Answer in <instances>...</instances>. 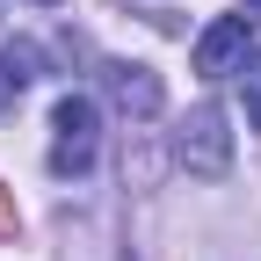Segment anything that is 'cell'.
Wrapping results in <instances>:
<instances>
[{
    "label": "cell",
    "instance_id": "obj_1",
    "mask_svg": "<svg viewBox=\"0 0 261 261\" xmlns=\"http://www.w3.org/2000/svg\"><path fill=\"white\" fill-rule=\"evenodd\" d=\"M174 160H181L189 174H203V181H218L225 167H232V130H225V109H218V102H196V109L181 116Z\"/></svg>",
    "mask_w": 261,
    "mask_h": 261
},
{
    "label": "cell",
    "instance_id": "obj_2",
    "mask_svg": "<svg viewBox=\"0 0 261 261\" xmlns=\"http://www.w3.org/2000/svg\"><path fill=\"white\" fill-rule=\"evenodd\" d=\"M94 130H102V116H94L87 94H65V102L51 109V174L73 181L94 167Z\"/></svg>",
    "mask_w": 261,
    "mask_h": 261
},
{
    "label": "cell",
    "instance_id": "obj_3",
    "mask_svg": "<svg viewBox=\"0 0 261 261\" xmlns=\"http://www.w3.org/2000/svg\"><path fill=\"white\" fill-rule=\"evenodd\" d=\"M247 51H254L247 15H218L203 37H196V73H203V80H225V73H240V65H247Z\"/></svg>",
    "mask_w": 261,
    "mask_h": 261
},
{
    "label": "cell",
    "instance_id": "obj_4",
    "mask_svg": "<svg viewBox=\"0 0 261 261\" xmlns=\"http://www.w3.org/2000/svg\"><path fill=\"white\" fill-rule=\"evenodd\" d=\"M102 87H109V102L123 109V116H160V102H167V94H160V73L152 65H130V58H116V65H102Z\"/></svg>",
    "mask_w": 261,
    "mask_h": 261
},
{
    "label": "cell",
    "instance_id": "obj_5",
    "mask_svg": "<svg viewBox=\"0 0 261 261\" xmlns=\"http://www.w3.org/2000/svg\"><path fill=\"white\" fill-rule=\"evenodd\" d=\"M240 73H247V116H254V130H261V58H254V51H247Z\"/></svg>",
    "mask_w": 261,
    "mask_h": 261
},
{
    "label": "cell",
    "instance_id": "obj_6",
    "mask_svg": "<svg viewBox=\"0 0 261 261\" xmlns=\"http://www.w3.org/2000/svg\"><path fill=\"white\" fill-rule=\"evenodd\" d=\"M247 8H254V15H261V0H247Z\"/></svg>",
    "mask_w": 261,
    "mask_h": 261
},
{
    "label": "cell",
    "instance_id": "obj_7",
    "mask_svg": "<svg viewBox=\"0 0 261 261\" xmlns=\"http://www.w3.org/2000/svg\"><path fill=\"white\" fill-rule=\"evenodd\" d=\"M44 8H51V0H44Z\"/></svg>",
    "mask_w": 261,
    "mask_h": 261
}]
</instances>
